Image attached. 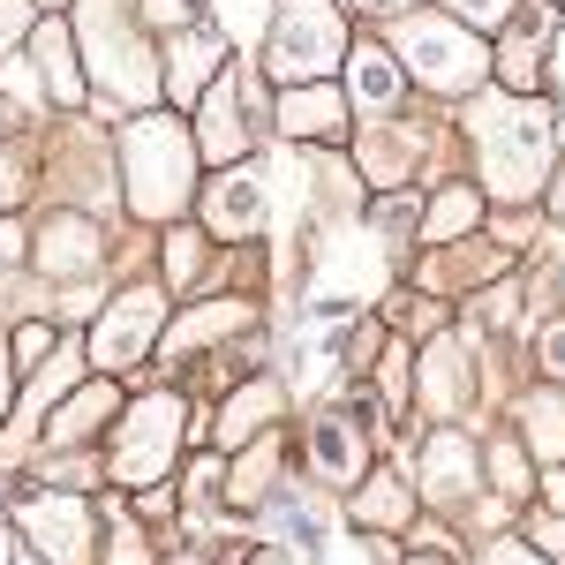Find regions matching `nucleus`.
<instances>
[{"instance_id":"29","label":"nucleus","mask_w":565,"mask_h":565,"mask_svg":"<svg viewBox=\"0 0 565 565\" xmlns=\"http://www.w3.org/2000/svg\"><path fill=\"white\" fill-rule=\"evenodd\" d=\"M543 551H551V558L565 565V521H551V527H543Z\"/></svg>"},{"instance_id":"22","label":"nucleus","mask_w":565,"mask_h":565,"mask_svg":"<svg viewBox=\"0 0 565 565\" xmlns=\"http://www.w3.org/2000/svg\"><path fill=\"white\" fill-rule=\"evenodd\" d=\"M377 226H385V234H415V196H385V204H377Z\"/></svg>"},{"instance_id":"15","label":"nucleus","mask_w":565,"mask_h":565,"mask_svg":"<svg viewBox=\"0 0 565 565\" xmlns=\"http://www.w3.org/2000/svg\"><path fill=\"white\" fill-rule=\"evenodd\" d=\"M271 407H279V392H271V385H249L242 399H234V407H226V423H218V445H242V437L257 430Z\"/></svg>"},{"instance_id":"36","label":"nucleus","mask_w":565,"mask_h":565,"mask_svg":"<svg viewBox=\"0 0 565 565\" xmlns=\"http://www.w3.org/2000/svg\"><path fill=\"white\" fill-rule=\"evenodd\" d=\"M15 565H39V558H31V551H23V558H15Z\"/></svg>"},{"instance_id":"18","label":"nucleus","mask_w":565,"mask_h":565,"mask_svg":"<svg viewBox=\"0 0 565 565\" xmlns=\"http://www.w3.org/2000/svg\"><path fill=\"white\" fill-rule=\"evenodd\" d=\"M476 196H468V189H445V196H437V212H430V242H452V234H460V226H476Z\"/></svg>"},{"instance_id":"1","label":"nucleus","mask_w":565,"mask_h":565,"mask_svg":"<svg viewBox=\"0 0 565 565\" xmlns=\"http://www.w3.org/2000/svg\"><path fill=\"white\" fill-rule=\"evenodd\" d=\"M476 143H482V181L498 196H527L551 174V114L527 98H482L476 106Z\"/></svg>"},{"instance_id":"2","label":"nucleus","mask_w":565,"mask_h":565,"mask_svg":"<svg viewBox=\"0 0 565 565\" xmlns=\"http://www.w3.org/2000/svg\"><path fill=\"white\" fill-rule=\"evenodd\" d=\"M340 53H348V23H340L332 0H279V15H271V76L317 84Z\"/></svg>"},{"instance_id":"9","label":"nucleus","mask_w":565,"mask_h":565,"mask_svg":"<svg viewBox=\"0 0 565 565\" xmlns=\"http://www.w3.org/2000/svg\"><path fill=\"white\" fill-rule=\"evenodd\" d=\"M348 90H354L362 114H385L392 98H399V68H392V53H377V45L348 53Z\"/></svg>"},{"instance_id":"21","label":"nucleus","mask_w":565,"mask_h":565,"mask_svg":"<svg viewBox=\"0 0 565 565\" xmlns=\"http://www.w3.org/2000/svg\"><path fill=\"white\" fill-rule=\"evenodd\" d=\"M430 392H437V407H452V399H460V370H452V354H445V348L430 354Z\"/></svg>"},{"instance_id":"32","label":"nucleus","mask_w":565,"mask_h":565,"mask_svg":"<svg viewBox=\"0 0 565 565\" xmlns=\"http://www.w3.org/2000/svg\"><path fill=\"white\" fill-rule=\"evenodd\" d=\"M15 249H23V234H15V226H0V264L15 257Z\"/></svg>"},{"instance_id":"24","label":"nucleus","mask_w":565,"mask_h":565,"mask_svg":"<svg viewBox=\"0 0 565 565\" xmlns=\"http://www.w3.org/2000/svg\"><path fill=\"white\" fill-rule=\"evenodd\" d=\"M15 196H23V159L0 151V204H15Z\"/></svg>"},{"instance_id":"31","label":"nucleus","mask_w":565,"mask_h":565,"mask_svg":"<svg viewBox=\"0 0 565 565\" xmlns=\"http://www.w3.org/2000/svg\"><path fill=\"white\" fill-rule=\"evenodd\" d=\"M490 565H535V558H527V551H513V543H505V551H490Z\"/></svg>"},{"instance_id":"19","label":"nucleus","mask_w":565,"mask_h":565,"mask_svg":"<svg viewBox=\"0 0 565 565\" xmlns=\"http://www.w3.org/2000/svg\"><path fill=\"white\" fill-rule=\"evenodd\" d=\"M527 437H535V452H565V407L551 399V392L527 407Z\"/></svg>"},{"instance_id":"38","label":"nucleus","mask_w":565,"mask_h":565,"mask_svg":"<svg viewBox=\"0 0 565 565\" xmlns=\"http://www.w3.org/2000/svg\"><path fill=\"white\" fill-rule=\"evenodd\" d=\"M415 565H445V558H415Z\"/></svg>"},{"instance_id":"35","label":"nucleus","mask_w":565,"mask_h":565,"mask_svg":"<svg viewBox=\"0 0 565 565\" xmlns=\"http://www.w3.org/2000/svg\"><path fill=\"white\" fill-rule=\"evenodd\" d=\"M249 565H287V558H279V551H257V558H249Z\"/></svg>"},{"instance_id":"11","label":"nucleus","mask_w":565,"mask_h":565,"mask_svg":"<svg viewBox=\"0 0 565 565\" xmlns=\"http://www.w3.org/2000/svg\"><path fill=\"white\" fill-rule=\"evenodd\" d=\"M39 264H45V271H90V264H98V242H90V226L61 218L53 234H39Z\"/></svg>"},{"instance_id":"7","label":"nucleus","mask_w":565,"mask_h":565,"mask_svg":"<svg viewBox=\"0 0 565 565\" xmlns=\"http://www.w3.org/2000/svg\"><path fill=\"white\" fill-rule=\"evenodd\" d=\"M15 521H23V535H31L39 551H53V565H84L90 513L76 505V498H23V505H15Z\"/></svg>"},{"instance_id":"25","label":"nucleus","mask_w":565,"mask_h":565,"mask_svg":"<svg viewBox=\"0 0 565 565\" xmlns=\"http://www.w3.org/2000/svg\"><path fill=\"white\" fill-rule=\"evenodd\" d=\"M23 39V0H0V53Z\"/></svg>"},{"instance_id":"33","label":"nucleus","mask_w":565,"mask_h":565,"mask_svg":"<svg viewBox=\"0 0 565 565\" xmlns=\"http://www.w3.org/2000/svg\"><path fill=\"white\" fill-rule=\"evenodd\" d=\"M551 505H565V468H558V476H551Z\"/></svg>"},{"instance_id":"14","label":"nucleus","mask_w":565,"mask_h":565,"mask_svg":"<svg viewBox=\"0 0 565 565\" xmlns=\"http://www.w3.org/2000/svg\"><path fill=\"white\" fill-rule=\"evenodd\" d=\"M249 136H242V121H234V84H218L212 98H204V151L212 159H226V151H242Z\"/></svg>"},{"instance_id":"4","label":"nucleus","mask_w":565,"mask_h":565,"mask_svg":"<svg viewBox=\"0 0 565 565\" xmlns=\"http://www.w3.org/2000/svg\"><path fill=\"white\" fill-rule=\"evenodd\" d=\"M399 53L407 68L430 90H476L482 84V45L460 31V23H437V15H407L399 23Z\"/></svg>"},{"instance_id":"13","label":"nucleus","mask_w":565,"mask_h":565,"mask_svg":"<svg viewBox=\"0 0 565 565\" xmlns=\"http://www.w3.org/2000/svg\"><path fill=\"white\" fill-rule=\"evenodd\" d=\"M279 121H287V136H324L332 121H340V98H332V90H309V84H295V98L279 106Z\"/></svg>"},{"instance_id":"23","label":"nucleus","mask_w":565,"mask_h":565,"mask_svg":"<svg viewBox=\"0 0 565 565\" xmlns=\"http://www.w3.org/2000/svg\"><path fill=\"white\" fill-rule=\"evenodd\" d=\"M505 8H513V0H452V15H460V23H498Z\"/></svg>"},{"instance_id":"16","label":"nucleus","mask_w":565,"mask_h":565,"mask_svg":"<svg viewBox=\"0 0 565 565\" xmlns=\"http://www.w3.org/2000/svg\"><path fill=\"white\" fill-rule=\"evenodd\" d=\"M354 521H370V527H392V521H407V490L392 476H377L362 498H354Z\"/></svg>"},{"instance_id":"3","label":"nucleus","mask_w":565,"mask_h":565,"mask_svg":"<svg viewBox=\"0 0 565 565\" xmlns=\"http://www.w3.org/2000/svg\"><path fill=\"white\" fill-rule=\"evenodd\" d=\"M121 151H129V196L143 218H167L181 212V196H189V136L174 129V121H136L129 136H121Z\"/></svg>"},{"instance_id":"28","label":"nucleus","mask_w":565,"mask_h":565,"mask_svg":"<svg viewBox=\"0 0 565 565\" xmlns=\"http://www.w3.org/2000/svg\"><path fill=\"white\" fill-rule=\"evenodd\" d=\"M53 348V332H45V324H23V332H15V354H45Z\"/></svg>"},{"instance_id":"34","label":"nucleus","mask_w":565,"mask_h":565,"mask_svg":"<svg viewBox=\"0 0 565 565\" xmlns=\"http://www.w3.org/2000/svg\"><path fill=\"white\" fill-rule=\"evenodd\" d=\"M0 423H8V362H0Z\"/></svg>"},{"instance_id":"8","label":"nucleus","mask_w":565,"mask_h":565,"mask_svg":"<svg viewBox=\"0 0 565 565\" xmlns=\"http://www.w3.org/2000/svg\"><path fill=\"white\" fill-rule=\"evenodd\" d=\"M204 218H212L218 234H257V226H264V181L249 174V167H234L226 181H212Z\"/></svg>"},{"instance_id":"10","label":"nucleus","mask_w":565,"mask_h":565,"mask_svg":"<svg viewBox=\"0 0 565 565\" xmlns=\"http://www.w3.org/2000/svg\"><path fill=\"white\" fill-rule=\"evenodd\" d=\"M309 452H317V468H324L332 482H354V476H362V437H354L340 415H324V423L309 430Z\"/></svg>"},{"instance_id":"20","label":"nucleus","mask_w":565,"mask_h":565,"mask_svg":"<svg viewBox=\"0 0 565 565\" xmlns=\"http://www.w3.org/2000/svg\"><path fill=\"white\" fill-rule=\"evenodd\" d=\"M218 61V39H181L174 45V90H196V76Z\"/></svg>"},{"instance_id":"27","label":"nucleus","mask_w":565,"mask_h":565,"mask_svg":"<svg viewBox=\"0 0 565 565\" xmlns=\"http://www.w3.org/2000/svg\"><path fill=\"white\" fill-rule=\"evenodd\" d=\"M151 8V23H189L196 15V0H143Z\"/></svg>"},{"instance_id":"26","label":"nucleus","mask_w":565,"mask_h":565,"mask_svg":"<svg viewBox=\"0 0 565 565\" xmlns=\"http://www.w3.org/2000/svg\"><path fill=\"white\" fill-rule=\"evenodd\" d=\"M543 370H551V377H565V324H551V332H543Z\"/></svg>"},{"instance_id":"17","label":"nucleus","mask_w":565,"mask_h":565,"mask_svg":"<svg viewBox=\"0 0 565 565\" xmlns=\"http://www.w3.org/2000/svg\"><path fill=\"white\" fill-rule=\"evenodd\" d=\"M39 76L53 84V98H76V68H68V39L39 31Z\"/></svg>"},{"instance_id":"37","label":"nucleus","mask_w":565,"mask_h":565,"mask_svg":"<svg viewBox=\"0 0 565 565\" xmlns=\"http://www.w3.org/2000/svg\"><path fill=\"white\" fill-rule=\"evenodd\" d=\"M558 218H565V189H558Z\"/></svg>"},{"instance_id":"12","label":"nucleus","mask_w":565,"mask_h":565,"mask_svg":"<svg viewBox=\"0 0 565 565\" xmlns=\"http://www.w3.org/2000/svg\"><path fill=\"white\" fill-rule=\"evenodd\" d=\"M430 490H437V498L476 490V452H468L460 437H437V445H430Z\"/></svg>"},{"instance_id":"30","label":"nucleus","mask_w":565,"mask_h":565,"mask_svg":"<svg viewBox=\"0 0 565 565\" xmlns=\"http://www.w3.org/2000/svg\"><path fill=\"white\" fill-rule=\"evenodd\" d=\"M354 8H362V15H399L407 0H354Z\"/></svg>"},{"instance_id":"5","label":"nucleus","mask_w":565,"mask_h":565,"mask_svg":"<svg viewBox=\"0 0 565 565\" xmlns=\"http://www.w3.org/2000/svg\"><path fill=\"white\" fill-rule=\"evenodd\" d=\"M174 445H181V399L151 392L129 423H121V437H114V476L121 482H159L167 460H174Z\"/></svg>"},{"instance_id":"6","label":"nucleus","mask_w":565,"mask_h":565,"mask_svg":"<svg viewBox=\"0 0 565 565\" xmlns=\"http://www.w3.org/2000/svg\"><path fill=\"white\" fill-rule=\"evenodd\" d=\"M159 317H167V295H151V287H136V295H121V302H106L98 332H90V354H98L106 370H136L143 348H151V332H159Z\"/></svg>"}]
</instances>
